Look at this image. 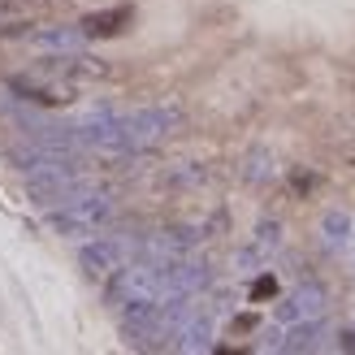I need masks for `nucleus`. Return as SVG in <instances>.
Listing matches in <instances>:
<instances>
[{
  "label": "nucleus",
  "mask_w": 355,
  "mask_h": 355,
  "mask_svg": "<svg viewBox=\"0 0 355 355\" xmlns=\"http://www.w3.org/2000/svg\"><path fill=\"white\" fill-rule=\"evenodd\" d=\"M13 165L22 169L31 200L44 204V208L61 204V200H69L74 191L87 187V173H83V165H78V156H65V152H48V148H31V144H26V148L13 152Z\"/></svg>",
  "instance_id": "1"
},
{
  "label": "nucleus",
  "mask_w": 355,
  "mask_h": 355,
  "mask_svg": "<svg viewBox=\"0 0 355 355\" xmlns=\"http://www.w3.org/2000/svg\"><path fill=\"white\" fill-rule=\"evenodd\" d=\"M113 212H117V204H113L109 191L83 187V191L69 195V200L48 208V225L57 230V234H65V239H92L113 221Z\"/></svg>",
  "instance_id": "2"
},
{
  "label": "nucleus",
  "mask_w": 355,
  "mask_h": 355,
  "mask_svg": "<svg viewBox=\"0 0 355 355\" xmlns=\"http://www.w3.org/2000/svg\"><path fill=\"white\" fill-rule=\"evenodd\" d=\"M182 126V109L173 104H144L135 113H121V152H148Z\"/></svg>",
  "instance_id": "3"
},
{
  "label": "nucleus",
  "mask_w": 355,
  "mask_h": 355,
  "mask_svg": "<svg viewBox=\"0 0 355 355\" xmlns=\"http://www.w3.org/2000/svg\"><path fill=\"white\" fill-rule=\"evenodd\" d=\"M144 239H130V234H92L83 247H78V269L87 282H109L121 264H130L139 256Z\"/></svg>",
  "instance_id": "4"
},
{
  "label": "nucleus",
  "mask_w": 355,
  "mask_h": 355,
  "mask_svg": "<svg viewBox=\"0 0 355 355\" xmlns=\"http://www.w3.org/2000/svg\"><path fill=\"white\" fill-rule=\"evenodd\" d=\"M217 321H221V308L195 299L191 312H187V321H182V329H178V338H173V355H212Z\"/></svg>",
  "instance_id": "5"
},
{
  "label": "nucleus",
  "mask_w": 355,
  "mask_h": 355,
  "mask_svg": "<svg viewBox=\"0 0 355 355\" xmlns=\"http://www.w3.org/2000/svg\"><path fill=\"white\" fill-rule=\"evenodd\" d=\"M329 308V295L321 282H299V286L291 295H282L277 299V308H273V325H304V321H321Z\"/></svg>",
  "instance_id": "6"
},
{
  "label": "nucleus",
  "mask_w": 355,
  "mask_h": 355,
  "mask_svg": "<svg viewBox=\"0 0 355 355\" xmlns=\"http://www.w3.org/2000/svg\"><path fill=\"white\" fill-rule=\"evenodd\" d=\"M277 252H282V221L264 217V221H256L252 239L239 247L234 264H239V273H260V269H269V264H273Z\"/></svg>",
  "instance_id": "7"
},
{
  "label": "nucleus",
  "mask_w": 355,
  "mask_h": 355,
  "mask_svg": "<svg viewBox=\"0 0 355 355\" xmlns=\"http://www.w3.org/2000/svg\"><path fill=\"white\" fill-rule=\"evenodd\" d=\"M130 26V5H113V9H96V13H87L78 31L87 35V40H113V35H121Z\"/></svg>",
  "instance_id": "8"
},
{
  "label": "nucleus",
  "mask_w": 355,
  "mask_h": 355,
  "mask_svg": "<svg viewBox=\"0 0 355 355\" xmlns=\"http://www.w3.org/2000/svg\"><path fill=\"white\" fill-rule=\"evenodd\" d=\"M26 40L40 48V52H48V57H61V52H78L87 35H83L78 26H40V31L31 26Z\"/></svg>",
  "instance_id": "9"
},
{
  "label": "nucleus",
  "mask_w": 355,
  "mask_h": 355,
  "mask_svg": "<svg viewBox=\"0 0 355 355\" xmlns=\"http://www.w3.org/2000/svg\"><path fill=\"white\" fill-rule=\"evenodd\" d=\"M351 217H347V212L343 208H334V212H325V217H321V239H325V247H329V252H343V247L351 243Z\"/></svg>",
  "instance_id": "10"
},
{
  "label": "nucleus",
  "mask_w": 355,
  "mask_h": 355,
  "mask_svg": "<svg viewBox=\"0 0 355 355\" xmlns=\"http://www.w3.org/2000/svg\"><path fill=\"white\" fill-rule=\"evenodd\" d=\"M26 35H31L26 17H17V13H9L5 5H0V40H26Z\"/></svg>",
  "instance_id": "11"
},
{
  "label": "nucleus",
  "mask_w": 355,
  "mask_h": 355,
  "mask_svg": "<svg viewBox=\"0 0 355 355\" xmlns=\"http://www.w3.org/2000/svg\"><path fill=\"white\" fill-rule=\"evenodd\" d=\"M264 295H273V277H260L252 286V299H264Z\"/></svg>",
  "instance_id": "12"
},
{
  "label": "nucleus",
  "mask_w": 355,
  "mask_h": 355,
  "mask_svg": "<svg viewBox=\"0 0 355 355\" xmlns=\"http://www.w3.org/2000/svg\"><path fill=\"white\" fill-rule=\"evenodd\" d=\"M343 347H347V355H355V334H343Z\"/></svg>",
  "instance_id": "13"
},
{
  "label": "nucleus",
  "mask_w": 355,
  "mask_h": 355,
  "mask_svg": "<svg viewBox=\"0 0 355 355\" xmlns=\"http://www.w3.org/2000/svg\"><path fill=\"white\" fill-rule=\"evenodd\" d=\"M351 247H355V225H351Z\"/></svg>",
  "instance_id": "14"
}]
</instances>
